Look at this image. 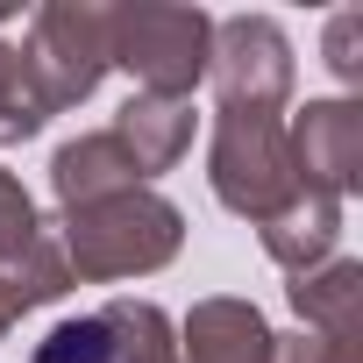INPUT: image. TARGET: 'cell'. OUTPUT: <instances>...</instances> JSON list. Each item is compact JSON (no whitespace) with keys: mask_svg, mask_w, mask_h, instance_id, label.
I'll return each mask as SVG.
<instances>
[{"mask_svg":"<svg viewBox=\"0 0 363 363\" xmlns=\"http://www.w3.org/2000/svg\"><path fill=\"white\" fill-rule=\"evenodd\" d=\"M57 228H65L57 250H65L72 278H86V285L150 278V271H164L178 250H186V214H178L164 193H150V186H128V193L65 207Z\"/></svg>","mask_w":363,"mask_h":363,"instance_id":"1","label":"cell"},{"mask_svg":"<svg viewBox=\"0 0 363 363\" xmlns=\"http://www.w3.org/2000/svg\"><path fill=\"white\" fill-rule=\"evenodd\" d=\"M214 50V15L207 8H178V0H121L107 8V65L135 79L150 100H193L207 79Z\"/></svg>","mask_w":363,"mask_h":363,"instance_id":"2","label":"cell"},{"mask_svg":"<svg viewBox=\"0 0 363 363\" xmlns=\"http://www.w3.org/2000/svg\"><path fill=\"white\" fill-rule=\"evenodd\" d=\"M207 178H214V200L242 221H278L306 186L292 171V143L278 114H250V107H221L214 114V143H207Z\"/></svg>","mask_w":363,"mask_h":363,"instance_id":"3","label":"cell"},{"mask_svg":"<svg viewBox=\"0 0 363 363\" xmlns=\"http://www.w3.org/2000/svg\"><path fill=\"white\" fill-rule=\"evenodd\" d=\"M178 363H363V342L278 335L250 299H200L178 328Z\"/></svg>","mask_w":363,"mask_h":363,"instance_id":"4","label":"cell"},{"mask_svg":"<svg viewBox=\"0 0 363 363\" xmlns=\"http://www.w3.org/2000/svg\"><path fill=\"white\" fill-rule=\"evenodd\" d=\"M22 65H29V79H36L50 114L93 100V86L114 72L107 65V8H93V0H50V8H36Z\"/></svg>","mask_w":363,"mask_h":363,"instance_id":"5","label":"cell"},{"mask_svg":"<svg viewBox=\"0 0 363 363\" xmlns=\"http://www.w3.org/2000/svg\"><path fill=\"white\" fill-rule=\"evenodd\" d=\"M207 79L221 93V107H250V114H278L292 100V43L271 15H228L214 22V50H207Z\"/></svg>","mask_w":363,"mask_h":363,"instance_id":"6","label":"cell"},{"mask_svg":"<svg viewBox=\"0 0 363 363\" xmlns=\"http://www.w3.org/2000/svg\"><path fill=\"white\" fill-rule=\"evenodd\" d=\"M29 363H178V335L164 320V306L150 299H114L100 313L57 320Z\"/></svg>","mask_w":363,"mask_h":363,"instance_id":"7","label":"cell"},{"mask_svg":"<svg viewBox=\"0 0 363 363\" xmlns=\"http://www.w3.org/2000/svg\"><path fill=\"white\" fill-rule=\"evenodd\" d=\"M292 143V171L306 193L349 200L363 186V107L356 100H306V114L285 128Z\"/></svg>","mask_w":363,"mask_h":363,"instance_id":"8","label":"cell"},{"mask_svg":"<svg viewBox=\"0 0 363 363\" xmlns=\"http://www.w3.org/2000/svg\"><path fill=\"white\" fill-rule=\"evenodd\" d=\"M285 299L306 320V335H320V342H363V264L356 257H328L320 271H299L285 285Z\"/></svg>","mask_w":363,"mask_h":363,"instance_id":"9","label":"cell"},{"mask_svg":"<svg viewBox=\"0 0 363 363\" xmlns=\"http://www.w3.org/2000/svg\"><path fill=\"white\" fill-rule=\"evenodd\" d=\"M107 135L128 150L135 178L150 186L157 171H171L178 157L193 150V100H150V93H135V100L114 114V128H107Z\"/></svg>","mask_w":363,"mask_h":363,"instance_id":"10","label":"cell"},{"mask_svg":"<svg viewBox=\"0 0 363 363\" xmlns=\"http://www.w3.org/2000/svg\"><path fill=\"white\" fill-rule=\"evenodd\" d=\"M72 285H79V278H72V264H65V250H57L50 228H36V235L15 242V250H0V335H8L22 313L65 299Z\"/></svg>","mask_w":363,"mask_h":363,"instance_id":"11","label":"cell"},{"mask_svg":"<svg viewBox=\"0 0 363 363\" xmlns=\"http://www.w3.org/2000/svg\"><path fill=\"white\" fill-rule=\"evenodd\" d=\"M128 186H143V178H135L128 150H121L107 128L72 135V143H57V157H50V193H57V207H86V200H107V193H128Z\"/></svg>","mask_w":363,"mask_h":363,"instance_id":"12","label":"cell"},{"mask_svg":"<svg viewBox=\"0 0 363 363\" xmlns=\"http://www.w3.org/2000/svg\"><path fill=\"white\" fill-rule=\"evenodd\" d=\"M335 242H342V200H328V193H299L278 221H264V257L285 278L320 271L335 257Z\"/></svg>","mask_w":363,"mask_h":363,"instance_id":"13","label":"cell"},{"mask_svg":"<svg viewBox=\"0 0 363 363\" xmlns=\"http://www.w3.org/2000/svg\"><path fill=\"white\" fill-rule=\"evenodd\" d=\"M43 121H50V107H43V93H36V79H29V65H22V50L0 43V150H8V143H29Z\"/></svg>","mask_w":363,"mask_h":363,"instance_id":"14","label":"cell"},{"mask_svg":"<svg viewBox=\"0 0 363 363\" xmlns=\"http://www.w3.org/2000/svg\"><path fill=\"white\" fill-rule=\"evenodd\" d=\"M43 221H36V200L22 193V178H8L0 171V250H15V242H29Z\"/></svg>","mask_w":363,"mask_h":363,"instance_id":"15","label":"cell"},{"mask_svg":"<svg viewBox=\"0 0 363 363\" xmlns=\"http://www.w3.org/2000/svg\"><path fill=\"white\" fill-rule=\"evenodd\" d=\"M356 29H363V15H335V29H328V65H335L342 79L363 72V57H356Z\"/></svg>","mask_w":363,"mask_h":363,"instance_id":"16","label":"cell"}]
</instances>
